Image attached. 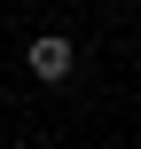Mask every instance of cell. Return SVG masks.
Listing matches in <instances>:
<instances>
[{
  "label": "cell",
  "mask_w": 141,
  "mask_h": 149,
  "mask_svg": "<svg viewBox=\"0 0 141 149\" xmlns=\"http://www.w3.org/2000/svg\"><path fill=\"white\" fill-rule=\"evenodd\" d=\"M24 71H31L39 86H63V79H78V39H71V31H31V47H24Z\"/></svg>",
  "instance_id": "6da1fadb"
}]
</instances>
